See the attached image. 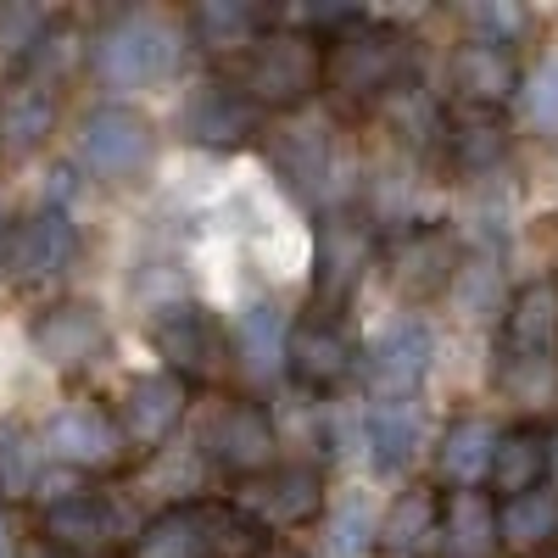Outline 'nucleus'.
<instances>
[{
	"label": "nucleus",
	"mask_w": 558,
	"mask_h": 558,
	"mask_svg": "<svg viewBox=\"0 0 558 558\" xmlns=\"http://www.w3.org/2000/svg\"><path fill=\"white\" fill-rule=\"evenodd\" d=\"M268 162L318 213H341L363 191V162L352 151V140L336 129V118H318V112L279 123L268 134Z\"/></svg>",
	"instance_id": "nucleus-1"
},
{
	"label": "nucleus",
	"mask_w": 558,
	"mask_h": 558,
	"mask_svg": "<svg viewBox=\"0 0 558 558\" xmlns=\"http://www.w3.org/2000/svg\"><path fill=\"white\" fill-rule=\"evenodd\" d=\"M184 45H191V34H184L179 17H168L157 7H134V12H118L96 28V39H89V68L118 96H140V89H157L179 73Z\"/></svg>",
	"instance_id": "nucleus-2"
},
{
	"label": "nucleus",
	"mask_w": 558,
	"mask_h": 558,
	"mask_svg": "<svg viewBox=\"0 0 558 558\" xmlns=\"http://www.w3.org/2000/svg\"><path fill=\"white\" fill-rule=\"evenodd\" d=\"M408 78H413V45L391 23L352 17L341 34L324 39V89L347 107H368V101L380 107Z\"/></svg>",
	"instance_id": "nucleus-3"
},
{
	"label": "nucleus",
	"mask_w": 558,
	"mask_h": 558,
	"mask_svg": "<svg viewBox=\"0 0 558 558\" xmlns=\"http://www.w3.org/2000/svg\"><path fill=\"white\" fill-rule=\"evenodd\" d=\"M229 84L257 112H291L296 118V107H307L324 89V39H313L302 28H268L241 57Z\"/></svg>",
	"instance_id": "nucleus-4"
},
{
	"label": "nucleus",
	"mask_w": 558,
	"mask_h": 558,
	"mask_svg": "<svg viewBox=\"0 0 558 558\" xmlns=\"http://www.w3.org/2000/svg\"><path fill=\"white\" fill-rule=\"evenodd\" d=\"M78 162L89 179H101V184H134V179H146L151 162H157V123L129 107V101H107L96 112H84L78 123Z\"/></svg>",
	"instance_id": "nucleus-5"
},
{
	"label": "nucleus",
	"mask_w": 558,
	"mask_h": 558,
	"mask_svg": "<svg viewBox=\"0 0 558 558\" xmlns=\"http://www.w3.org/2000/svg\"><path fill=\"white\" fill-rule=\"evenodd\" d=\"M430 363H436V330H430V318L402 313V318L380 324V330L368 336V347H363V363H357L363 402H408V397H418V386H425V375H430Z\"/></svg>",
	"instance_id": "nucleus-6"
},
{
	"label": "nucleus",
	"mask_w": 558,
	"mask_h": 558,
	"mask_svg": "<svg viewBox=\"0 0 558 558\" xmlns=\"http://www.w3.org/2000/svg\"><path fill=\"white\" fill-rule=\"evenodd\" d=\"M39 447L68 475H112V470H123V458H129V441L118 430V413L101 408L96 397L62 402L51 418H45Z\"/></svg>",
	"instance_id": "nucleus-7"
},
{
	"label": "nucleus",
	"mask_w": 558,
	"mask_h": 558,
	"mask_svg": "<svg viewBox=\"0 0 558 558\" xmlns=\"http://www.w3.org/2000/svg\"><path fill=\"white\" fill-rule=\"evenodd\" d=\"M73 257H78V223L57 202H39L34 213L7 223V241H0V274L23 291L57 286V279L73 268Z\"/></svg>",
	"instance_id": "nucleus-8"
},
{
	"label": "nucleus",
	"mask_w": 558,
	"mask_h": 558,
	"mask_svg": "<svg viewBox=\"0 0 558 558\" xmlns=\"http://www.w3.org/2000/svg\"><path fill=\"white\" fill-rule=\"evenodd\" d=\"M375 263H380V229L375 223L357 207L324 213L318 241H313V302H318V313L352 302V291L363 286V274Z\"/></svg>",
	"instance_id": "nucleus-9"
},
{
	"label": "nucleus",
	"mask_w": 558,
	"mask_h": 558,
	"mask_svg": "<svg viewBox=\"0 0 558 558\" xmlns=\"http://www.w3.org/2000/svg\"><path fill=\"white\" fill-rule=\"evenodd\" d=\"M39 536L62 558H112L118 547H134L140 520L101 492H73L39 514Z\"/></svg>",
	"instance_id": "nucleus-10"
},
{
	"label": "nucleus",
	"mask_w": 558,
	"mask_h": 558,
	"mask_svg": "<svg viewBox=\"0 0 558 558\" xmlns=\"http://www.w3.org/2000/svg\"><path fill=\"white\" fill-rule=\"evenodd\" d=\"M202 458L229 475H263L279 463V425L263 402L246 397H218L202 418Z\"/></svg>",
	"instance_id": "nucleus-11"
},
{
	"label": "nucleus",
	"mask_w": 558,
	"mask_h": 558,
	"mask_svg": "<svg viewBox=\"0 0 558 558\" xmlns=\"http://www.w3.org/2000/svg\"><path fill=\"white\" fill-rule=\"evenodd\" d=\"M151 347L162 357V375H173L184 386L213 380L229 363V330L213 318V307H202L191 296L151 313Z\"/></svg>",
	"instance_id": "nucleus-12"
},
{
	"label": "nucleus",
	"mask_w": 558,
	"mask_h": 558,
	"mask_svg": "<svg viewBox=\"0 0 558 558\" xmlns=\"http://www.w3.org/2000/svg\"><path fill=\"white\" fill-rule=\"evenodd\" d=\"M235 514L252 525V531H296V525H313L324 514V475L313 470L307 458H279L274 470L252 475L241 492H235Z\"/></svg>",
	"instance_id": "nucleus-13"
},
{
	"label": "nucleus",
	"mask_w": 558,
	"mask_h": 558,
	"mask_svg": "<svg viewBox=\"0 0 558 558\" xmlns=\"http://www.w3.org/2000/svg\"><path fill=\"white\" fill-rule=\"evenodd\" d=\"M463 263V241L452 235V229L441 223H425V229H408V235H397L380 257V274L391 279V291L402 302H436L452 291V274Z\"/></svg>",
	"instance_id": "nucleus-14"
},
{
	"label": "nucleus",
	"mask_w": 558,
	"mask_h": 558,
	"mask_svg": "<svg viewBox=\"0 0 558 558\" xmlns=\"http://www.w3.org/2000/svg\"><path fill=\"white\" fill-rule=\"evenodd\" d=\"M112 330L96 302H51L39 307L34 324H28V347L45 368H57V375H78L89 368L101 352H107Z\"/></svg>",
	"instance_id": "nucleus-15"
},
{
	"label": "nucleus",
	"mask_w": 558,
	"mask_h": 558,
	"mask_svg": "<svg viewBox=\"0 0 558 558\" xmlns=\"http://www.w3.org/2000/svg\"><path fill=\"white\" fill-rule=\"evenodd\" d=\"M112 413H118V430H123L129 452H162L179 436L184 413H191V386L151 368V375H134L123 386Z\"/></svg>",
	"instance_id": "nucleus-16"
},
{
	"label": "nucleus",
	"mask_w": 558,
	"mask_h": 558,
	"mask_svg": "<svg viewBox=\"0 0 558 558\" xmlns=\"http://www.w3.org/2000/svg\"><path fill=\"white\" fill-rule=\"evenodd\" d=\"M363 363V347L341 330V318L330 313H307L291 324V352H286V375H296L313 397H336Z\"/></svg>",
	"instance_id": "nucleus-17"
},
{
	"label": "nucleus",
	"mask_w": 558,
	"mask_h": 558,
	"mask_svg": "<svg viewBox=\"0 0 558 558\" xmlns=\"http://www.w3.org/2000/svg\"><path fill=\"white\" fill-rule=\"evenodd\" d=\"M257 123H263V112L229 78L196 84L191 96H184V107H179V134L191 140L196 151H235V146H246V140L257 134Z\"/></svg>",
	"instance_id": "nucleus-18"
},
{
	"label": "nucleus",
	"mask_w": 558,
	"mask_h": 558,
	"mask_svg": "<svg viewBox=\"0 0 558 558\" xmlns=\"http://www.w3.org/2000/svg\"><path fill=\"white\" fill-rule=\"evenodd\" d=\"M286 352H291V313L274 307V302H246L229 324V363L235 375L263 391L286 380Z\"/></svg>",
	"instance_id": "nucleus-19"
},
{
	"label": "nucleus",
	"mask_w": 558,
	"mask_h": 558,
	"mask_svg": "<svg viewBox=\"0 0 558 558\" xmlns=\"http://www.w3.org/2000/svg\"><path fill=\"white\" fill-rule=\"evenodd\" d=\"M520 73H525L520 57L502 51V45H486V39H463L447 57L452 96L475 112H502L508 101H520Z\"/></svg>",
	"instance_id": "nucleus-20"
},
{
	"label": "nucleus",
	"mask_w": 558,
	"mask_h": 558,
	"mask_svg": "<svg viewBox=\"0 0 558 558\" xmlns=\"http://www.w3.org/2000/svg\"><path fill=\"white\" fill-rule=\"evenodd\" d=\"M430 447L425 402H368V470L375 475H408Z\"/></svg>",
	"instance_id": "nucleus-21"
},
{
	"label": "nucleus",
	"mask_w": 558,
	"mask_h": 558,
	"mask_svg": "<svg viewBox=\"0 0 558 558\" xmlns=\"http://www.w3.org/2000/svg\"><path fill=\"white\" fill-rule=\"evenodd\" d=\"M223 525V508H202V502H173L162 514H151L134 536V558H213V547Z\"/></svg>",
	"instance_id": "nucleus-22"
},
{
	"label": "nucleus",
	"mask_w": 558,
	"mask_h": 558,
	"mask_svg": "<svg viewBox=\"0 0 558 558\" xmlns=\"http://www.w3.org/2000/svg\"><path fill=\"white\" fill-rule=\"evenodd\" d=\"M497 441H502V425L486 413H463L441 430L436 441V475L452 486V492H481L492 481V458H497Z\"/></svg>",
	"instance_id": "nucleus-23"
},
{
	"label": "nucleus",
	"mask_w": 558,
	"mask_h": 558,
	"mask_svg": "<svg viewBox=\"0 0 558 558\" xmlns=\"http://www.w3.org/2000/svg\"><path fill=\"white\" fill-rule=\"evenodd\" d=\"M441 151H447V162H452L463 179H492V173H502L508 151H514V134H508L502 112L458 107V112H447Z\"/></svg>",
	"instance_id": "nucleus-24"
},
{
	"label": "nucleus",
	"mask_w": 558,
	"mask_h": 558,
	"mask_svg": "<svg viewBox=\"0 0 558 558\" xmlns=\"http://www.w3.org/2000/svg\"><path fill=\"white\" fill-rule=\"evenodd\" d=\"M502 357H536L558 363V286L553 279H531L514 291L502 313Z\"/></svg>",
	"instance_id": "nucleus-25"
},
{
	"label": "nucleus",
	"mask_w": 558,
	"mask_h": 558,
	"mask_svg": "<svg viewBox=\"0 0 558 558\" xmlns=\"http://www.w3.org/2000/svg\"><path fill=\"white\" fill-rule=\"evenodd\" d=\"M497 542L502 553H520V558H553L558 547V481L520 492V497H502L497 502Z\"/></svg>",
	"instance_id": "nucleus-26"
},
{
	"label": "nucleus",
	"mask_w": 558,
	"mask_h": 558,
	"mask_svg": "<svg viewBox=\"0 0 558 558\" xmlns=\"http://www.w3.org/2000/svg\"><path fill=\"white\" fill-rule=\"evenodd\" d=\"M436 531H441V492L408 486V492H397L386 502L375 553H386V558H425L436 547Z\"/></svg>",
	"instance_id": "nucleus-27"
},
{
	"label": "nucleus",
	"mask_w": 558,
	"mask_h": 558,
	"mask_svg": "<svg viewBox=\"0 0 558 558\" xmlns=\"http://www.w3.org/2000/svg\"><path fill=\"white\" fill-rule=\"evenodd\" d=\"M57 112H62V101H57L51 84H39L28 73L12 78L0 89V151L23 157V151L45 146V134L57 129Z\"/></svg>",
	"instance_id": "nucleus-28"
},
{
	"label": "nucleus",
	"mask_w": 558,
	"mask_h": 558,
	"mask_svg": "<svg viewBox=\"0 0 558 558\" xmlns=\"http://www.w3.org/2000/svg\"><path fill=\"white\" fill-rule=\"evenodd\" d=\"M268 23L274 17L246 7V0H202V7H191V17H184V34H191V45H202V51H213V57H246L268 34Z\"/></svg>",
	"instance_id": "nucleus-29"
},
{
	"label": "nucleus",
	"mask_w": 558,
	"mask_h": 558,
	"mask_svg": "<svg viewBox=\"0 0 558 558\" xmlns=\"http://www.w3.org/2000/svg\"><path fill=\"white\" fill-rule=\"evenodd\" d=\"M441 558H497V502L486 492H447L441 497V531H436Z\"/></svg>",
	"instance_id": "nucleus-30"
},
{
	"label": "nucleus",
	"mask_w": 558,
	"mask_h": 558,
	"mask_svg": "<svg viewBox=\"0 0 558 558\" xmlns=\"http://www.w3.org/2000/svg\"><path fill=\"white\" fill-rule=\"evenodd\" d=\"M547 475H553V436L542 425H508L492 458V486L502 497H520L547 486Z\"/></svg>",
	"instance_id": "nucleus-31"
},
{
	"label": "nucleus",
	"mask_w": 558,
	"mask_h": 558,
	"mask_svg": "<svg viewBox=\"0 0 558 558\" xmlns=\"http://www.w3.org/2000/svg\"><path fill=\"white\" fill-rule=\"evenodd\" d=\"M452 307L470 318V324H502L508 302H514V291H508V274L492 252H463L458 274H452Z\"/></svg>",
	"instance_id": "nucleus-32"
},
{
	"label": "nucleus",
	"mask_w": 558,
	"mask_h": 558,
	"mask_svg": "<svg viewBox=\"0 0 558 558\" xmlns=\"http://www.w3.org/2000/svg\"><path fill=\"white\" fill-rule=\"evenodd\" d=\"M380 118L397 134L402 151H430V146H441V134H447V107L418 78H408V84L391 89V96L380 101Z\"/></svg>",
	"instance_id": "nucleus-33"
},
{
	"label": "nucleus",
	"mask_w": 558,
	"mask_h": 558,
	"mask_svg": "<svg viewBox=\"0 0 558 558\" xmlns=\"http://www.w3.org/2000/svg\"><path fill=\"white\" fill-rule=\"evenodd\" d=\"M45 475H51V458H45L39 436H28L23 425H0V508L39 497Z\"/></svg>",
	"instance_id": "nucleus-34"
},
{
	"label": "nucleus",
	"mask_w": 558,
	"mask_h": 558,
	"mask_svg": "<svg viewBox=\"0 0 558 558\" xmlns=\"http://www.w3.org/2000/svg\"><path fill=\"white\" fill-rule=\"evenodd\" d=\"M520 112L536 134H558V45L536 51L520 73Z\"/></svg>",
	"instance_id": "nucleus-35"
},
{
	"label": "nucleus",
	"mask_w": 558,
	"mask_h": 558,
	"mask_svg": "<svg viewBox=\"0 0 558 558\" xmlns=\"http://www.w3.org/2000/svg\"><path fill=\"white\" fill-rule=\"evenodd\" d=\"M375 536H380V514L363 497H347L341 514L324 525V558H375Z\"/></svg>",
	"instance_id": "nucleus-36"
},
{
	"label": "nucleus",
	"mask_w": 558,
	"mask_h": 558,
	"mask_svg": "<svg viewBox=\"0 0 558 558\" xmlns=\"http://www.w3.org/2000/svg\"><path fill=\"white\" fill-rule=\"evenodd\" d=\"M51 34V17H45L39 7H0V62H34V51H39V39Z\"/></svg>",
	"instance_id": "nucleus-37"
},
{
	"label": "nucleus",
	"mask_w": 558,
	"mask_h": 558,
	"mask_svg": "<svg viewBox=\"0 0 558 558\" xmlns=\"http://www.w3.org/2000/svg\"><path fill=\"white\" fill-rule=\"evenodd\" d=\"M463 23H470V39L502 45V51H514V45L531 34V12H525V7H497V0H486V7H470V12H463Z\"/></svg>",
	"instance_id": "nucleus-38"
},
{
	"label": "nucleus",
	"mask_w": 558,
	"mask_h": 558,
	"mask_svg": "<svg viewBox=\"0 0 558 558\" xmlns=\"http://www.w3.org/2000/svg\"><path fill=\"white\" fill-rule=\"evenodd\" d=\"M246 558H302V553H296V542H286V536H263Z\"/></svg>",
	"instance_id": "nucleus-39"
},
{
	"label": "nucleus",
	"mask_w": 558,
	"mask_h": 558,
	"mask_svg": "<svg viewBox=\"0 0 558 558\" xmlns=\"http://www.w3.org/2000/svg\"><path fill=\"white\" fill-rule=\"evenodd\" d=\"M23 547H17V525H12V514L0 508V558H17Z\"/></svg>",
	"instance_id": "nucleus-40"
},
{
	"label": "nucleus",
	"mask_w": 558,
	"mask_h": 558,
	"mask_svg": "<svg viewBox=\"0 0 558 558\" xmlns=\"http://www.w3.org/2000/svg\"><path fill=\"white\" fill-rule=\"evenodd\" d=\"M17 558H62V553H57V547H45V542H28Z\"/></svg>",
	"instance_id": "nucleus-41"
},
{
	"label": "nucleus",
	"mask_w": 558,
	"mask_h": 558,
	"mask_svg": "<svg viewBox=\"0 0 558 558\" xmlns=\"http://www.w3.org/2000/svg\"><path fill=\"white\" fill-rule=\"evenodd\" d=\"M0 241H7V207H0Z\"/></svg>",
	"instance_id": "nucleus-42"
},
{
	"label": "nucleus",
	"mask_w": 558,
	"mask_h": 558,
	"mask_svg": "<svg viewBox=\"0 0 558 558\" xmlns=\"http://www.w3.org/2000/svg\"><path fill=\"white\" fill-rule=\"evenodd\" d=\"M553 558H558V553H553Z\"/></svg>",
	"instance_id": "nucleus-43"
}]
</instances>
